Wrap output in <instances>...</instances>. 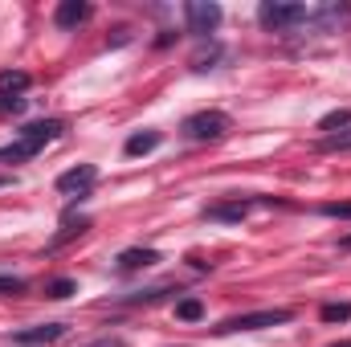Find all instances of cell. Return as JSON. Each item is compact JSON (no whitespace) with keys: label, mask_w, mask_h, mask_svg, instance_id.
<instances>
[{"label":"cell","mask_w":351,"mask_h":347,"mask_svg":"<svg viewBox=\"0 0 351 347\" xmlns=\"http://www.w3.org/2000/svg\"><path fill=\"white\" fill-rule=\"evenodd\" d=\"M319 147H323V152H351V127L348 131H331Z\"/></svg>","instance_id":"obj_14"},{"label":"cell","mask_w":351,"mask_h":347,"mask_svg":"<svg viewBox=\"0 0 351 347\" xmlns=\"http://www.w3.org/2000/svg\"><path fill=\"white\" fill-rule=\"evenodd\" d=\"M25 290V278L16 274H0V294H21Z\"/></svg>","instance_id":"obj_19"},{"label":"cell","mask_w":351,"mask_h":347,"mask_svg":"<svg viewBox=\"0 0 351 347\" xmlns=\"http://www.w3.org/2000/svg\"><path fill=\"white\" fill-rule=\"evenodd\" d=\"M156 147H160V131H143V135L127 139V156H143V152H156Z\"/></svg>","instance_id":"obj_11"},{"label":"cell","mask_w":351,"mask_h":347,"mask_svg":"<svg viewBox=\"0 0 351 347\" xmlns=\"http://www.w3.org/2000/svg\"><path fill=\"white\" fill-rule=\"evenodd\" d=\"M53 21H58V29H78L82 21H90V4L86 0H62Z\"/></svg>","instance_id":"obj_8"},{"label":"cell","mask_w":351,"mask_h":347,"mask_svg":"<svg viewBox=\"0 0 351 347\" xmlns=\"http://www.w3.org/2000/svg\"><path fill=\"white\" fill-rule=\"evenodd\" d=\"M62 131H66V123H62V119H41V123H29V127L16 135V143L0 147V160H4V164H25V160H33L37 152H45L53 139H62Z\"/></svg>","instance_id":"obj_1"},{"label":"cell","mask_w":351,"mask_h":347,"mask_svg":"<svg viewBox=\"0 0 351 347\" xmlns=\"http://www.w3.org/2000/svg\"><path fill=\"white\" fill-rule=\"evenodd\" d=\"M245 213H250V200H233V204H213V208H204L208 221H241Z\"/></svg>","instance_id":"obj_10"},{"label":"cell","mask_w":351,"mask_h":347,"mask_svg":"<svg viewBox=\"0 0 351 347\" xmlns=\"http://www.w3.org/2000/svg\"><path fill=\"white\" fill-rule=\"evenodd\" d=\"M21 90H29V74L25 70H4L0 74V94H21Z\"/></svg>","instance_id":"obj_12"},{"label":"cell","mask_w":351,"mask_h":347,"mask_svg":"<svg viewBox=\"0 0 351 347\" xmlns=\"http://www.w3.org/2000/svg\"><path fill=\"white\" fill-rule=\"evenodd\" d=\"M94 180H98V168L94 164H78V168H70V172L58 176V192L62 196H90V188H94Z\"/></svg>","instance_id":"obj_6"},{"label":"cell","mask_w":351,"mask_h":347,"mask_svg":"<svg viewBox=\"0 0 351 347\" xmlns=\"http://www.w3.org/2000/svg\"><path fill=\"white\" fill-rule=\"evenodd\" d=\"M343 250H351V237H343Z\"/></svg>","instance_id":"obj_23"},{"label":"cell","mask_w":351,"mask_h":347,"mask_svg":"<svg viewBox=\"0 0 351 347\" xmlns=\"http://www.w3.org/2000/svg\"><path fill=\"white\" fill-rule=\"evenodd\" d=\"M348 319H351L348 302H331V307H323V323H348Z\"/></svg>","instance_id":"obj_15"},{"label":"cell","mask_w":351,"mask_h":347,"mask_svg":"<svg viewBox=\"0 0 351 347\" xmlns=\"http://www.w3.org/2000/svg\"><path fill=\"white\" fill-rule=\"evenodd\" d=\"M323 217H339V221H351V200H343V204H323Z\"/></svg>","instance_id":"obj_20"},{"label":"cell","mask_w":351,"mask_h":347,"mask_svg":"<svg viewBox=\"0 0 351 347\" xmlns=\"http://www.w3.org/2000/svg\"><path fill=\"white\" fill-rule=\"evenodd\" d=\"M184 25H188V33L208 37L221 25V4H213V0H188L184 4Z\"/></svg>","instance_id":"obj_5"},{"label":"cell","mask_w":351,"mask_h":347,"mask_svg":"<svg viewBox=\"0 0 351 347\" xmlns=\"http://www.w3.org/2000/svg\"><path fill=\"white\" fill-rule=\"evenodd\" d=\"M294 315L286 311V307H269V311H250V315H233V319H225L221 327H213L217 335H233V331H262V327H282V323H290Z\"/></svg>","instance_id":"obj_3"},{"label":"cell","mask_w":351,"mask_h":347,"mask_svg":"<svg viewBox=\"0 0 351 347\" xmlns=\"http://www.w3.org/2000/svg\"><path fill=\"white\" fill-rule=\"evenodd\" d=\"M66 335V323H45V327H33V331H16L12 335V344L21 347H41V344H53V339H62Z\"/></svg>","instance_id":"obj_7"},{"label":"cell","mask_w":351,"mask_h":347,"mask_svg":"<svg viewBox=\"0 0 351 347\" xmlns=\"http://www.w3.org/2000/svg\"><path fill=\"white\" fill-rule=\"evenodd\" d=\"M156 261H160L156 250H123L114 265H119V270H147V265H156Z\"/></svg>","instance_id":"obj_9"},{"label":"cell","mask_w":351,"mask_h":347,"mask_svg":"<svg viewBox=\"0 0 351 347\" xmlns=\"http://www.w3.org/2000/svg\"><path fill=\"white\" fill-rule=\"evenodd\" d=\"M21 110H25L21 94H0V115H21Z\"/></svg>","instance_id":"obj_17"},{"label":"cell","mask_w":351,"mask_h":347,"mask_svg":"<svg viewBox=\"0 0 351 347\" xmlns=\"http://www.w3.org/2000/svg\"><path fill=\"white\" fill-rule=\"evenodd\" d=\"M331 347H351V339H343V344H331Z\"/></svg>","instance_id":"obj_22"},{"label":"cell","mask_w":351,"mask_h":347,"mask_svg":"<svg viewBox=\"0 0 351 347\" xmlns=\"http://www.w3.org/2000/svg\"><path fill=\"white\" fill-rule=\"evenodd\" d=\"M229 115L225 110H196V115H188L184 123H180V131L188 135V139H221V135H229Z\"/></svg>","instance_id":"obj_4"},{"label":"cell","mask_w":351,"mask_h":347,"mask_svg":"<svg viewBox=\"0 0 351 347\" xmlns=\"http://www.w3.org/2000/svg\"><path fill=\"white\" fill-rule=\"evenodd\" d=\"M258 21L274 33H290L294 25H306L315 21V8L311 4H294V0H265L258 8Z\"/></svg>","instance_id":"obj_2"},{"label":"cell","mask_w":351,"mask_h":347,"mask_svg":"<svg viewBox=\"0 0 351 347\" xmlns=\"http://www.w3.org/2000/svg\"><path fill=\"white\" fill-rule=\"evenodd\" d=\"M348 123H351V110H331V115H323L319 131H335V127H348Z\"/></svg>","instance_id":"obj_16"},{"label":"cell","mask_w":351,"mask_h":347,"mask_svg":"<svg viewBox=\"0 0 351 347\" xmlns=\"http://www.w3.org/2000/svg\"><path fill=\"white\" fill-rule=\"evenodd\" d=\"M200 315H204V302H200V298H180V302H176V319L196 323Z\"/></svg>","instance_id":"obj_13"},{"label":"cell","mask_w":351,"mask_h":347,"mask_svg":"<svg viewBox=\"0 0 351 347\" xmlns=\"http://www.w3.org/2000/svg\"><path fill=\"white\" fill-rule=\"evenodd\" d=\"M90 347H127L123 339H114V335H106V339H94Z\"/></svg>","instance_id":"obj_21"},{"label":"cell","mask_w":351,"mask_h":347,"mask_svg":"<svg viewBox=\"0 0 351 347\" xmlns=\"http://www.w3.org/2000/svg\"><path fill=\"white\" fill-rule=\"evenodd\" d=\"M45 294H49V298H70V294H74V282H70V278H58V282H49Z\"/></svg>","instance_id":"obj_18"}]
</instances>
